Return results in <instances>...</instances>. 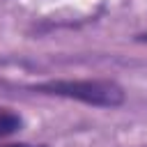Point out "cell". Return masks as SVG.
Returning a JSON list of instances; mask_svg holds the SVG:
<instances>
[{
    "label": "cell",
    "instance_id": "obj_1",
    "mask_svg": "<svg viewBox=\"0 0 147 147\" xmlns=\"http://www.w3.org/2000/svg\"><path fill=\"white\" fill-rule=\"evenodd\" d=\"M30 92L44 96L71 99L92 108H119L126 101V92L110 78H48L28 85Z\"/></svg>",
    "mask_w": 147,
    "mask_h": 147
},
{
    "label": "cell",
    "instance_id": "obj_2",
    "mask_svg": "<svg viewBox=\"0 0 147 147\" xmlns=\"http://www.w3.org/2000/svg\"><path fill=\"white\" fill-rule=\"evenodd\" d=\"M21 129H23V117H21V113H16L14 108L0 106V140L18 133Z\"/></svg>",
    "mask_w": 147,
    "mask_h": 147
},
{
    "label": "cell",
    "instance_id": "obj_3",
    "mask_svg": "<svg viewBox=\"0 0 147 147\" xmlns=\"http://www.w3.org/2000/svg\"><path fill=\"white\" fill-rule=\"evenodd\" d=\"M0 147H34V145H30V142H9V145H0ZM39 147H44V145H39Z\"/></svg>",
    "mask_w": 147,
    "mask_h": 147
},
{
    "label": "cell",
    "instance_id": "obj_4",
    "mask_svg": "<svg viewBox=\"0 0 147 147\" xmlns=\"http://www.w3.org/2000/svg\"><path fill=\"white\" fill-rule=\"evenodd\" d=\"M133 41H138V44H147V30H145V32H138V34L133 37Z\"/></svg>",
    "mask_w": 147,
    "mask_h": 147
}]
</instances>
